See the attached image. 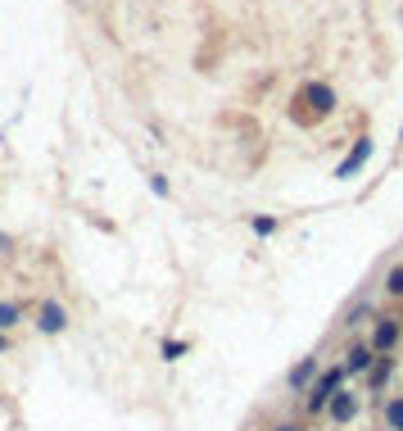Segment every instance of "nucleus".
Listing matches in <instances>:
<instances>
[{"instance_id":"obj_17","label":"nucleus","mask_w":403,"mask_h":431,"mask_svg":"<svg viewBox=\"0 0 403 431\" xmlns=\"http://www.w3.org/2000/svg\"><path fill=\"white\" fill-rule=\"evenodd\" d=\"M9 350V341H5V331H0V354H5Z\"/></svg>"},{"instance_id":"obj_15","label":"nucleus","mask_w":403,"mask_h":431,"mask_svg":"<svg viewBox=\"0 0 403 431\" xmlns=\"http://www.w3.org/2000/svg\"><path fill=\"white\" fill-rule=\"evenodd\" d=\"M272 431H299V427H295V423H276Z\"/></svg>"},{"instance_id":"obj_16","label":"nucleus","mask_w":403,"mask_h":431,"mask_svg":"<svg viewBox=\"0 0 403 431\" xmlns=\"http://www.w3.org/2000/svg\"><path fill=\"white\" fill-rule=\"evenodd\" d=\"M0 254H9V236L5 232H0Z\"/></svg>"},{"instance_id":"obj_8","label":"nucleus","mask_w":403,"mask_h":431,"mask_svg":"<svg viewBox=\"0 0 403 431\" xmlns=\"http://www.w3.org/2000/svg\"><path fill=\"white\" fill-rule=\"evenodd\" d=\"M367 155H372V141H358V146H353L349 155H344V164L335 168V177H353V172L367 164Z\"/></svg>"},{"instance_id":"obj_2","label":"nucleus","mask_w":403,"mask_h":431,"mask_svg":"<svg viewBox=\"0 0 403 431\" xmlns=\"http://www.w3.org/2000/svg\"><path fill=\"white\" fill-rule=\"evenodd\" d=\"M64 327H69V309H64L59 300H41V309H36V331H41V336H59Z\"/></svg>"},{"instance_id":"obj_14","label":"nucleus","mask_w":403,"mask_h":431,"mask_svg":"<svg viewBox=\"0 0 403 431\" xmlns=\"http://www.w3.org/2000/svg\"><path fill=\"white\" fill-rule=\"evenodd\" d=\"M150 191H155V196H168V177H159V172H155V177H150Z\"/></svg>"},{"instance_id":"obj_7","label":"nucleus","mask_w":403,"mask_h":431,"mask_svg":"<svg viewBox=\"0 0 403 431\" xmlns=\"http://www.w3.org/2000/svg\"><path fill=\"white\" fill-rule=\"evenodd\" d=\"M299 100H313V114H331V109H335V91H331V86H318V82L304 86Z\"/></svg>"},{"instance_id":"obj_10","label":"nucleus","mask_w":403,"mask_h":431,"mask_svg":"<svg viewBox=\"0 0 403 431\" xmlns=\"http://www.w3.org/2000/svg\"><path fill=\"white\" fill-rule=\"evenodd\" d=\"M18 313H23V309H18L14 300H0V331H9V327H14V322H18Z\"/></svg>"},{"instance_id":"obj_3","label":"nucleus","mask_w":403,"mask_h":431,"mask_svg":"<svg viewBox=\"0 0 403 431\" xmlns=\"http://www.w3.org/2000/svg\"><path fill=\"white\" fill-rule=\"evenodd\" d=\"M399 341H403V322L399 318H376L372 322V350L376 354H395Z\"/></svg>"},{"instance_id":"obj_6","label":"nucleus","mask_w":403,"mask_h":431,"mask_svg":"<svg viewBox=\"0 0 403 431\" xmlns=\"http://www.w3.org/2000/svg\"><path fill=\"white\" fill-rule=\"evenodd\" d=\"M318 372H322V359H299L285 381H290V390H309L313 381H318Z\"/></svg>"},{"instance_id":"obj_4","label":"nucleus","mask_w":403,"mask_h":431,"mask_svg":"<svg viewBox=\"0 0 403 431\" xmlns=\"http://www.w3.org/2000/svg\"><path fill=\"white\" fill-rule=\"evenodd\" d=\"M358 409H362V399L353 395V390H335L331 395V404H326V418H331V423H353V418H358Z\"/></svg>"},{"instance_id":"obj_12","label":"nucleus","mask_w":403,"mask_h":431,"mask_svg":"<svg viewBox=\"0 0 403 431\" xmlns=\"http://www.w3.org/2000/svg\"><path fill=\"white\" fill-rule=\"evenodd\" d=\"M181 354H186V341H163V359L168 363H177Z\"/></svg>"},{"instance_id":"obj_5","label":"nucleus","mask_w":403,"mask_h":431,"mask_svg":"<svg viewBox=\"0 0 403 431\" xmlns=\"http://www.w3.org/2000/svg\"><path fill=\"white\" fill-rule=\"evenodd\" d=\"M372 363H376V350H372V341H353L349 350H344V372H372Z\"/></svg>"},{"instance_id":"obj_9","label":"nucleus","mask_w":403,"mask_h":431,"mask_svg":"<svg viewBox=\"0 0 403 431\" xmlns=\"http://www.w3.org/2000/svg\"><path fill=\"white\" fill-rule=\"evenodd\" d=\"M386 423H390V431H403V395L386 399Z\"/></svg>"},{"instance_id":"obj_13","label":"nucleus","mask_w":403,"mask_h":431,"mask_svg":"<svg viewBox=\"0 0 403 431\" xmlns=\"http://www.w3.org/2000/svg\"><path fill=\"white\" fill-rule=\"evenodd\" d=\"M254 232L258 236H272L276 232V218H254Z\"/></svg>"},{"instance_id":"obj_11","label":"nucleus","mask_w":403,"mask_h":431,"mask_svg":"<svg viewBox=\"0 0 403 431\" xmlns=\"http://www.w3.org/2000/svg\"><path fill=\"white\" fill-rule=\"evenodd\" d=\"M386 291H390V295H403V264L386 273Z\"/></svg>"},{"instance_id":"obj_18","label":"nucleus","mask_w":403,"mask_h":431,"mask_svg":"<svg viewBox=\"0 0 403 431\" xmlns=\"http://www.w3.org/2000/svg\"><path fill=\"white\" fill-rule=\"evenodd\" d=\"M386 431H390V427H386Z\"/></svg>"},{"instance_id":"obj_1","label":"nucleus","mask_w":403,"mask_h":431,"mask_svg":"<svg viewBox=\"0 0 403 431\" xmlns=\"http://www.w3.org/2000/svg\"><path fill=\"white\" fill-rule=\"evenodd\" d=\"M340 386H344V368H340V363H335V368H326V372H318V381L304 390V409H309V413H322Z\"/></svg>"}]
</instances>
